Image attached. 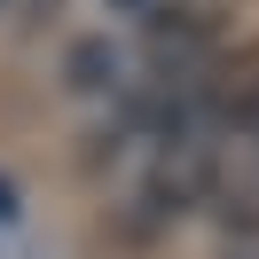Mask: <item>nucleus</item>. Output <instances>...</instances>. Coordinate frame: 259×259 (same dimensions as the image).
<instances>
[{"label":"nucleus","mask_w":259,"mask_h":259,"mask_svg":"<svg viewBox=\"0 0 259 259\" xmlns=\"http://www.w3.org/2000/svg\"><path fill=\"white\" fill-rule=\"evenodd\" d=\"M118 8H149V0H118Z\"/></svg>","instance_id":"7ed1b4c3"},{"label":"nucleus","mask_w":259,"mask_h":259,"mask_svg":"<svg viewBox=\"0 0 259 259\" xmlns=\"http://www.w3.org/2000/svg\"><path fill=\"white\" fill-rule=\"evenodd\" d=\"M243 165L220 181V212H228V228H243V236H259V134H243Z\"/></svg>","instance_id":"f03ea898"},{"label":"nucleus","mask_w":259,"mask_h":259,"mask_svg":"<svg viewBox=\"0 0 259 259\" xmlns=\"http://www.w3.org/2000/svg\"><path fill=\"white\" fill-rule=\"evenodd\" d=\"M0 8H8V0H0Z\"/></svg>","instance_id":"20e7f679"},{"label":"nucleus","mask_w":259,"mask_h":259,"mask_svg":"<svg viewBox=\"0 0 259 259\" xmlns=\"http://www.w3.org/2000/svg\"><path fill=\"white\" fill-rule=\"evenodd\" d=\"M196 110H204V126L228 134V142L259 134V39L212 48L204 63H196Z\"/></svg>","instance_id":"f257e3e1"}]
</instances>
